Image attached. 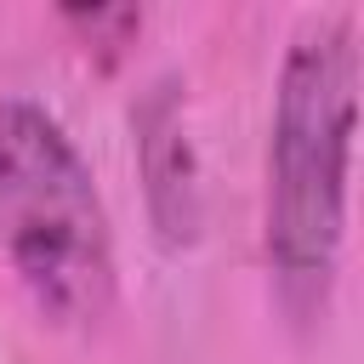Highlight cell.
<instances>
[{"mask_svg": "<svg viewBox=\"0 0 364 364\" xmlns=\"http://www.w3.org/2000/svg\"><path fill=\"white\" fill-rule=\"evenodd\" d=\"M0 256L40 318L91 330L114 313V222L91 159L34 97H0Z\"/></svg>", "mask_w": 364, "mask_h": 364, "instance_id": "obj_2", "label": "cell"}, {"mask_svg": "<svg viewBox=\"0 0 364 364\" xmlns=\"http://www.w3.org/2000/svg\"><path fill=\"white\" fill-rule=\"evenodd\" d=\"M188 85L176 74H159L131 102V136H136V176L148 199L154 239L165 250H188L205 228V171L188 125Z\"/></svg>", "mask_w": 364, "mask_h": 364, "instance_id": "obj_3", "label": "cell"}, {"mask_svg": "<svg viewBox=\"0 0 364 364\" xmlns=\"http://www.w3.org/2000/svg\"><path fill=\"white\" fill-rule=\"evenodd\" d=\"M358 125L353 17H313L290 34L267 119L262 250L279 307L307 324L330 307L347 239V171Z\"/></svg>", "mask_w": 364, "mask_h": 364, "instance_id": "obj_1", "label": "cell"}, {"mask_svg": "<svg viewBox=\"0 0 364 364\" xmlns=\"http://www.w3.org/2000/svg\"><path fill=\"white\" fill-rule=\"evenodd\" d=\"M57 17H63V23L85 40V51H97L102 63H119L125 46H131L136 28H142V11H136V6H63Z\"/></svg>", "mask_w": 364, "mask_h": 364, "instance_id": "obj_4", "label": "cell"}]
</instances>
